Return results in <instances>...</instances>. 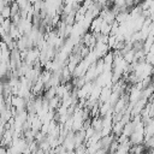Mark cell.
I'll list each match as a JSON object with an SVG mask.
<instances>
[{
    "mask_svg": "<svg viewBox=\"0 0 154 154\" xmlns=\"http://www.w3.org/2000/svg\"><path fill=\"white\" fill-rule=\"evenodd\" d=\"M19 13V7L17 5V2H11V6H10V18L17 16Z\"/></svg>",
    "mask_w": 154,
    "mask_h": 154,
    "instance_id": "cell-1",
    "label": "cell"
},
{
    "mask_svg": "<svg viewBox=\"0 0 154 154\" xmlns=\"http://www.w3.org/2000/svg\"><path fill=\"white\" fill-rule=\"evenodd\" d=\"M0 25H1V28L4 29L5 34H8V32H10V28H11V19H10V18H8V19H4Z\"/></svg>",
    "mask_w": 154,
    "mask_h": 154,
    "instance_id": "cell-2",
    "label": "cell"
},
{
    "mask_svg": "<svg viewBox=\"0 0 154 154\" xmlns=\"http://www.w3.org/2000/svg\"><path fill=\"white\" fill-rule=\"evenodd\" d=\"M0 16L2 19H8L10 18V6H4L2 10L0 11Z\"/></svg>",
    "mask_w": 154,
    "mask_h": 154,
    "instance_id": "cell-3",
    "label": "cell"
},
{
    "mask_svg": "<svg viewBox=\"0 0 154 154\" xmlns=\"http://www.w3.org/2000/svg\"><path fill=\"white\" fill-rule=\"evenodd\" d=\"M93 135H94V130H93L91 128L87 129V130H85V141H87V140H89Z\"/></svg>",
    "mask_w": 154,
    "mask_h": 154,
    "instance_id": "cell-4",
    "label": "cell"
},
{
    "mask_svg": "<svg viewBox=\"0 0 154 154\" xmlns=\"http://www.w3.org/2000/svg\"><path fill=\"white\" fill-rule=\"evenodd\" d=\"M106 153H107V150H105V149H97L93 154H106Z\"/></svg>",
    "mask_w": 154,
    "mask_h": 154,
    "instance_id": "cell-5",
    "label": "cell"
},
{
    "mask_svg": "<svg viewBox=\"0 0 154 154\" xmlns=\"http://www.w3.org/2000/svg\"><path fill=\"white\" fill-rule=\"evenodd\" d=\"M66 154H76V153H75V150H70V152H67Z\"/></svg>",
    "mask_w": 154,
    "mask_h": 154,
    "instance_id": "cell-6",
    "label": "cell"
}]
</instances>
